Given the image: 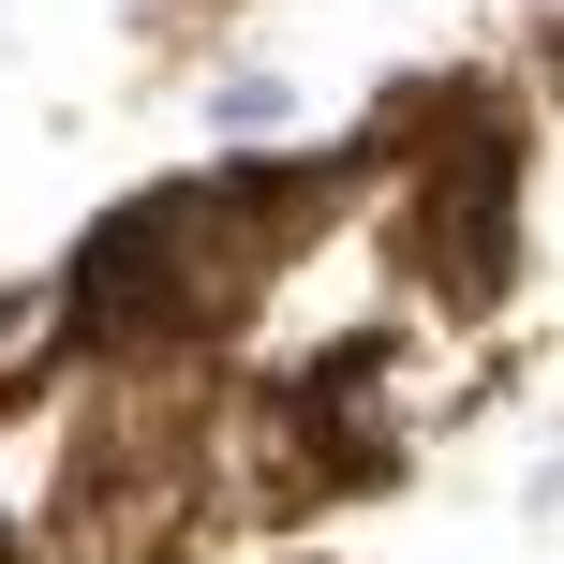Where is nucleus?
Instances as JSON below:
<instances>
[{
    "mask_svg": "<svg viewBox=\"0 0 564 564\" xmlns=\"http://www.w3.org/2000/svg\"><path fill=\"white\" fill-rule=\"evenodd\" d=\"M59 371H75V341H59V282H0V401H45Z\"/></svg>",
    "mask_w": 564,
    "mask_h": 564,
    "instance_id": "1",
    "label": "nucleus"
},
{
    "mask_svg": "<svg viewBox=\"0 0 564 564\" xmlns=\"http://www.w3.org/2000/svg\"><path fill=\"white\" fill-rule=\"evenodd\" d=\"M224 134H238V149H282V89H268V75L224 89Z\"/></svg>",
    "mask_w": 564,
    "mask_h": 564,
    "instance_id": "2",
    "label": "nucleus"
},
{
    "mask_svg": "<svg viewBox=\"0 0 564 564\" xmlns=\"http://www.w3.org/2000/svg\"><path fill=\"white\" fill-rule=\"evenodd\" d=\"M0 564H30V535H15V520H0Z\"/></svg>",
    "mask_w": 564,
    "mask_h": 564,
    "instance_id": "3",
    "label": "nucleus"
}]
</instances>
